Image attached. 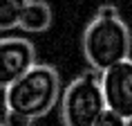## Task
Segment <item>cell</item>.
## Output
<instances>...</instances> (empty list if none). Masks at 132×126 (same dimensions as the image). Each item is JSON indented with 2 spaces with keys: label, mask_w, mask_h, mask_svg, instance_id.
Listing matches in <instances>:
<instances>
[{
  "label": "cell",
  "mask_w": 132,
  "mask_h": 126,
  "mask_svg": "<svg viewBox=\"0 0 132 126\" xmlns=\"http://www.w3.org/2000/svg\"><path fill=\"white\" fill-rule=\"evenodd\" d=\"M132 34L114 5L98 7L83 32V54L92 70L103 72L119 61L130 59Z\"/></svg>",
  "instance_id": "6da1fadb"
},
{
  "label": "cell",
  "mask_w": 132,
  "mask_h": 126,
  "mask_svg": "<svg viewBox=\"0 0 132 126\" xmlns=\"http://www.w3.org/2000/svg\"><path fill=\"white\" fill-rule=\"evenodd\" d=\"M61 99V74L54 65L34 63L18 81L5 88L7 110H16L31 119L45 117Z\"/></svg>",
  "instance_id": "7a4b0ae2"
},
{
  "label": "cell",
  "mask_w": 132,
  "mask_h": 126,
  "mask_svg": "<svg viewBox=\"0 0 132 126\" xmlns=\"http://www.w3.org/2000/svg\"><path fill=\"white\" fill-rule=\"evenodd\" d=\"M105 110L101 92V72L92 70L67 83L61 97V119L65 126H94Z\"/></svg>",
  "instance_id": "3957f363"
},
{
  "label": "cell",
  "mask_w": 132,
  "mask_h": 126,
  "mask_svg": "<svg viewBox=\"0 0 132 126\" xmlns=\"http://www.w3.org/2000/svg\"><path fill=\"white\" fill-rule=\"evenodd\" d=\"M101 92L105 108L123 119L132 117V61H119L101 72Z\"/></svg>",
  "instance_id": "277c9868"
},
{
  "label": "cell",
  "mask_w": 132,
  "mask_h": 126,
  "mask_svg": "<svg viewBox=\"0 0 132 126\" xmlns=\"http://www.w3.org/2000/svg\"><path fill=\"white\" fill-rule=\"evenodd\" d=\"M36 63L34 43L27 38H2L0 41V88H7Z\"/></svg>",
  "instance_id": "5b68a950"
},
{
  "label": "cell",
  "mask_w": 132,
  "mask_h": 126,
  "mask_svg": "<svg viewBox=\"0 0 132 126\" xmlns=\"http://www.w3.org/2000/svg\"><path fill=\"white\" fill-rule=\"evenodd\" d=\"M52 25V7H49L45 0H27V5L20 14L18 27L31 34L45 32Z\"/></svg>",
  "instance_id": "8992f818"
},
{
  "label": "cell",
  "mask_w": 132,
  "mask_h": 126,
  "mask_svg": "<svg viewBox=\"0 0 132 126\" xmlns=\"http://www.w3.org/2000/svg\"><path fill=\"white\" fill-rule=\"evenodd\" d=\"M27 0H0V32L16 29Z\"/></svg>",
  "instance_id": "52a82bcc"
},
{
  "label": "cell",
  "mask_w": 132,
  "mask_h": 126,
  "mask_svg": "<svg viewBox=\"0 0 132 126\" xmlns=\"http://www.w3.org/2000/svg\"><path fill=\"white\" fill-rule=\"evenodd\" d=\"M94 126H125V119L121 117V115H117L114 110L105 108V110H103V113H101V115L96 117Z\"/></svg>",
  "instance_id": "ba28073f"
},
{
  "label": "cell",
  "mask_w": 132,
  "mask_h": 126,
  "mask_svg": "<svg viewBox=\"0 0 132 126\" xmlns=\"http://www.w3.org/2000/svg\"><path fill=\"white\" fill-rule=\"evenodd\" d=\"M34 119L27 117V115H20L16 110H7L5 113V119H2V126H31Z\"/></svg>",
  "instance_id": "9c48e42d"
},
{
  "label": "cell",
  "mask_w": 132,
  "mask_h": 126,
  "mask_svg": "<svg viewBox=\"0 0 132 126\" xmlns=\"http://www.w3.org/2000/svg\"><path fill=\"white\" fill-rule=\"evenodd\" d=\"M125 126H132V117H128V119H125Z\"/></svg>",
  "instance_id": "30bf717a"
},
{
  "label": "cell",
  "mask_w": 132,
  "mask_h": 126,
  "mask_svg": "<svg viewBox=\"0 0 132 126\" xmlns=\"http://www.w3.org/2000/svg\"><path fill=\"white\" fill-rule=\"evenodd\" d=\"M0 126H2V124H0Z\"/></svg>",
  "instance_id": "8fae6325"
}]
</instances>
